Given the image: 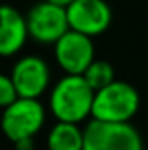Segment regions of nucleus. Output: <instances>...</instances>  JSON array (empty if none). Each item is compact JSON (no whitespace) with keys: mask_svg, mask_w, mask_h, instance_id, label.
I'll return each instance as SVG.
<instances>
[{"mask_svg":"<svg viewBox=\"0 0 148 150\" xmlns=\"http://www.w3.org/2000/svg\"><path fill=\"white\" fill-rule=\"evenodd\" d=\"M82 77L85 79V82L96 91L106 87L108 84H111L115 80V70L108 61H103V59H94L89 68L82 74Z\"/></svg>","mask_w":148,"mask_h":150,"instance_id":"11","label":"nucleus"},{"mask_svg":"<svg viewBox=\"0 0 148 150\" xmlns=\"http://www.w3.org/2000/svg\"><path fill=\"white\" fill-rule=\"evenodd\" d=\"M140 93L125 80H113L94 93L91 119L103 122H131L140 110Z\"/></svg>","mask_w":148,"mask_h":150,"instance_id":"2","label":"nucleus"},{"mask_svg":"<svg viewBox=\"0 0 148 150\" xmlns=\"http://www.w3.org/2000/svg\"><path fill=\"white\" fill-rule=\"evenodd\" d=\"M14 149L16 150H33L35 149V140L33 138H25V140L14 142Z\"/></svg>","mask_w":148,"mask_h":150,"instance_id":"13","label":"nucleus"},{"mask_svg":"<svg viewBox=\"0 0 148 150\" xmlns=\"http://www.w3.org/2000/svg\"><path fill=\"white\" fill-rule=\"evenodd\" d=\"M18 98L19 96H18V91H16V86H14L11 75L0 74V108L4 110Z\"/></svg>","mask_w":148,"mask_h":150,"instance_id":"12","label":"nucleus"},{"mask_svg":"<svg viewBox=\"0 0 148 150\" xmlns=\"http://www.w3.org/2000/svg\"><path fill=\"white\" fill-rule=\"evenodd\" d=\"M28 37L26 16L12 5H0V58L18 54Z\"/></svg>","mask_w":148,"mask_h":150,"instance_id":"9","label":"nucleus"},{"mask_svg":"<svg viewBox=\"0 0 148 150\" xmlns=\"http://www.w3.org/2000/svg\"><path fill=\"white\" fill-rule=\"evenodd\" d=\"M47 150H84V129L78 124L58 120L49 129Z\"/></svg>","mask_w":148,"mask_h":150,"instance_id":"10","label":"nucleus"},{"mask_svg":"<svg viewBox=\"0 0 148 150\" xmlns=\"http://www.w3.org/2000/svg\"><path fill=\"white\" fill-rule=\"evenodd\" d=\"M94 89L82 75H65L49 93V110L59 122L80 124L92 112Z\"/></svg>","mask_w":148,"mask_h":150,"instance_id":"1","label":"nucleus"},{"mask_svg":"<svg viewBox=\"0 0 148 150\" xmlns=\"http://www.w3.org/2000/svg\"><path fill=\"white\" fill-rule=\"evenodd\" d=\"M26 26L28 35L38 44H56L68 30V16L66 9L47 0L38 2L26 14Z\"/></svg>","mask_w":148,"mask_h":150,"instance_id":"5","label":"nucleus"},{"mask_svg":"<svg viewBox=\"0 0 148 150\" xmlns=\"http://www.w3.org/2000/svg\"><path fill=\"white\" fill-rule=\"evenodd\" d=\"M47 119L45 107L35 98H18L2 110L0 129L14 143L25 138H35Z\"/></svg>","mask_w":148,"mask_h":150,"instance_id":"3","label":"nucleus"},{"mask_svg":"<svg viewBox=\"0 0 148 150\" xmlns=\"http://www.w3.org/2000/svg\"><path fill=\"white\" fill-rule=\"evenodd\" d=\"M70 30L98 37L110 28L111 9L105 0H75L66 7Z\"/></svg>","mask_w":148,"mask_h":150,"instance_id":"7","label":"nucleus"},{"mask_svg":"<svg viewBox=\"0 0 148 150\" xmlns=\"http://www.w3.org/2000/svg\"><path fill=\"white\" fill-rule=\"evenodd\" d=\"M54 59L66 75H82L94 61L92 38L68 30L54 44Z\"/></svg>","mask_w":148,"mask_h":150,"instance_id":"6","label":"nucleus"},{"mask_svg":"<svg viewBox=\"0 0 148 150\" xmlns=\"http://www.w3.org/2000/svg\"><path fill=\"white\" fill-rule=\"evenodd\" d=\"M143 138L131 122L91 119L84 127V150H143Z\"/></svg>","mask_w":148,"mask_h":150,"instance_id":"4","label":"nucleus"},{"mask_svg":"<svg viewBox=\"0 0 148 150\" xmlns=\"http://www.w3.org/2000/svg\"><path fill=\"white\" fill-rule=\"evenodd\" d=\"M11 79L19 98L40 100V96H44L51 86V68L45 59L28 54L16 61L11 72Z\"/></svg>","mask_w":148,"mask_h":150,"instance_id":"8","label":"nucleus"},{"mask_svg":"<svg viewBox=\"0 0 148 150\" xmlns=\"http://www.w3.org/2000/svg\"><path fill=\"white\" fill-rule=\"evenodd\" d=\"M47 2H51V4H56V5H59V7H68L70 4H73L75 0H47Z\"/></svg>","mask_w":148,"mask_h":150,"instance_id":"14","label":"nucleus"}]
</instances>
